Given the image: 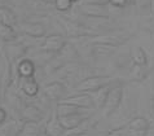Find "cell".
Segmentation results:
<instances>
[{
    "label": "cell",
    "mask_w": 154,
    "mask_h": 136,
    "mask_svg": "<svg viewBox=\"0 0 154 136\" xmlns=\"http://www.w3.org/2000/svg\"><path fill=\"white\" fill-rule=\"evenodd\" d=\"M21 88L22 92L27 96H36L39 92V83L34 76L30 78H21Z\"/></svg>",
    "instance_id": "8fae6325"
},
{
    "label": "cell",
    "mask_w": 154,
    "mask_h": 136,
    "mask_svg": "<svg viewBox=\"0 0 154 136\" xmlns=\"http://www.w3.org/2000/svg\"><path fill=\"white\" fill-rule=\"evenodd\" d=\"M44 3H54V0H43Z\"/></svg>",
    "instance_id": "83f0119b"
},
{
    "label": "cell",
    "mask_w": 154,
    "mask_h": 136,
    "mask_svg": "<svg viewBox=\"0 0 154 136\" xmlns=\"http://www.w3.org/2000/svg\"><path fill=\"white\" fill-rule=\"evenodd\" d=\"M122 99H123V87L122 86L110 88L108 97H106V100H105V104L102 106V114H104V117L108 118L117 112V109L119 108V105L122 103Z\"/></svg>",
    "instance_id": "7a4b0ae2"
},
{
    "label": "cell",
    "mask_w": 154,
    "mask_h": 136,
    "mask_svg": "<svg viewBox=\"0 0 154 136\" xmlns=\"http://www.w3.org/2000/svg\"><path fill=\"white\" fill-rule=\"evenodd\" d=\"M54 5H56L58 11L65 12L67 9H70V7L72 5V2L71 0H54Z\"/></svg>",
    "instance_id": "7402d4cb"
},
{
    "label": "cell",
    "mask_w": 154,
    "mask_h": 136,
    "mask_svg": "<svg viewBox=\"0 0 154 136\" xmlns=\"http://www.w3.org/2000/svg\"><path fill=\"white\" fill-rule=\"evenodd\" d=\"M127 127L130 130H146V131H149L150 125H149V121L145 119L144 117H136L132 121H130Z\"/></svg>",
    "instance_id": "d6986e66"
},
{
    "label": "cell",
    "mask_w": 154,
    "mask_h": 136,
    "mask_svg": "<svg viewBox=\"0 0 154 136\" xmlns=\"http://www.w3.org/2000/svg\"><path fill=\"white\" fill-rule=\"evenodd\" d=\"M89 118V114L85 113V110L80 113H75V114H71V116H66V117H61L58 118L60 122H61L62 127L65 128V131H69V130H75L76 127H79L83 122H85Z\"/></svg>",
    "instance_id": "277c9868"
},
{
    "label": "cell",
    "mask_w": 154,
    "mask_h": 136,
    "mask_svg": "<svg viewBox=\"0 0 154 136\" xmlns=\"http://www.w3.org/2000/svg\"><path fill=\"white\" fill-rule=\"evenodd\" d=\"M5 119H7V112L3 108H0V125L5 122Z\"/></svg>",
    "instance_id": "484cf974"
},
{
    "label": "cell",
    "mask_w": 154,
    "mask_h": 136,
    "mask_svg": "<svg viewBox=\"0 0 154 136\" xmlns=\"http://www.w3.org/2000/svg\"><path fill=\"white\" fill-rule=\"evenodd\" d=\"M110 4H113L114 7H123L126 4V0H109Z\"/></svg>",
    "instance_id": "d4e9b609"
},
{
    "label": "cell",
    "mask_w": 154,
    "mask_h": 136,
    "mask_svg": "<svg viewBox=\"0 0 154 136\" xmlns=\"http://www.w3.org/2000/svg\"><path fill=\"white\" fill-rule=\"evenodd\" d=\"M43 92L48 99L60 101L63 99V95H65V86L60 82H51L43 87Z\"/></svg>",
    "instance_id": "8992f818"
},
{
    "label": "cell",
    "mask_w": 154,
    "mask_h": 136,
    "mask_svg": "<svg viewBox=\"0 0 154 136\" xmlns=\"http://www.w3.org/2000/svg\"><path fill=\"white\" fill-rule=\"evenodd\" d=\"M114 79L110 76H104V75H96V76H89V78L82 80L78 86L75 87V90L80 93H89V92H96L101 88L106 86H110Z\"/></svg>",
    "instance_id": "6da1fadb"
},
{
    "label": "cell",
    "mask_w": 154,
    "mask_h": 136,
    "mask_svg": "<svg viewBox=\"0 0 154 136\" xmlns=\"http://www.w3.org/2000/svg\"><path fill=\"white\" fill-rule=\"evenodd\" d=\"M83 112L82 108H76V106H72L69 104H61L58 103L57 104V108H56V114L58 118L61 117H66V116H71V114H75V113H80Z\"/></svg>",
    "instance_id": "2e32d148"
},
{
    "label": "cell",
    "mask_w": 154,
    "mask_h": 136,
    "mask_svg": "<svg viewBox=\"0 0 154 136\" xmlns=\"http://www.w3.org/2000/svg\"><path fill=\"white\" fill-rule=\"evenodd\" d=\"M0 22L13 27V25L16 23V16L8 8H0Z\"/></svg>",
    "instance_id": "ffe728a7"
},
{
    "label": "cell",
    "mask_w": 154,
    "mask_h": 136,
    "mask_svg": "<svg viewBox=\"0 0 154 136\" xmlns=\"http://www.w3.org/2000/svg\"><path fill=\"white\" fill-rule=\"evenodd\" d=\"M58 103L61 104H69L72 106H76V108H82V109H91L93 105V100L92 96L88 95V93H78V95H74L71 97H66V99L60 100Z\"/></svg>",
    "instance_id": "5b68a950"
},
{
    "label": "cell",
    "mask_w": 154,
    "mask_h": 136,
    "mask_svg": "<svg viewBox=\"0 0 154 136\" xmlns=\"http://www.w3.org/2000/svg\"><path fill=\"white\" fill-rule=\"evenodd\" d=\"M71 2H72V3H75V2H78V0H71Z\"/></svg>",
    "instance_id": "f546056e"
},
{
    "label": "cell",
    "mask_w": 154,
    "mask_h": 136,
    "mask_svg": "<svg viewBox=\"0 0 154 136\" xmlns=\"http://www.w3.org/2000/svg\"><path fill=\"white\" fill-rule=\"evenodd\" d=\"M67 136H85V134H83V132H76V134H71V135H67Z\"/></svg>",
    "instance_id": "4316f807"
},
{
    "label": "cell",
    "mask_w": 154,
    "mask_h": 136,
    "mask_svg": "<svg viewBox=\"0 0 154 136\" xmlns=\"http://www.w3.org/2000/svg\"><path fill=\"white\" fill-rule=\"evenodd\" d=\"M40 127L39 123L35 122H23L22 128H21L20 135L22 136H40Z\"/></svg>",
    "instance_id": "e0dca14e"
},
{
    "label": "cell",
    "mask_w": 154,
    "mask_h": 136,
    "mask_svg": "<svg viewBox=\"0 0 154 136\" xmlns=\"http://www.w3.org/2000/svg\"><path fill=\"white\" fill-rule=\"evenodd\" d=\"M4 63H5V67H4V71H3V75H2V97L5 96V92L7 90L11 87L12 84V63H11V58H8V56L4 54Z\"/></svg>",
    "instance_id": "30bf717a"
},
{
    "label": "cell",
    "mask_w": 154,
    "mask_h": 136,
    "mask_svg": "<svg viewBox=\"0 0 154 136\" xmlns=\"http://www.w3.org/2000/svg\"><path fill=\"white\" fill-rule=\"evenodd\" d=\"M117 47H112V45H106V44H96L95 47V53L97 54H112L115 52Z\"/></svg>",
    "instance_id": "44dd1931"
},
{
    "label": "cell",
    "mask_w": 154,
    "mask_h": 136,
    "mask_svg": "<svg viewBox=\"0 0 154 136\" xmlns=\"http://www.w3.org/2000/svg\"><path fill=\"white\" fill-rule=\"evenodd\" d=\"M109 91H110V86H106L104 88H101V90L93 92L92 100H93V105H95L96 108L102 109V106H104V104H105L106 97H108Z\"/></svg>",
    "instance_id": "ac0fdd59"
},
{
    "label": "cell",
    "mask_w": 154,
    "mask_h": 136,
    "mask_svg": "<svg viewBox=\"0 0 154 136\" xmlns=\"http://www.w3.org/2000/svg\"><path fill=\"white\" fill-rule=\"evenodd\" d=\"M66 45V39L62 35H49L47 36L40 44V49L44 52H49V53H57L65 48Z\"/></svg>",
    "instance_id": "3957f363"
},
{
    "label": "cell",
    "mask_w": 154,
    "mask_h": 136,
    "mask_svg": "<svg viewBox=\"0 0 154 136\" xmlns=\"http://www.w3.org/2000/svg\"><path fill=\"white\" fill-rule=\"evenodd\" d=\"M131 58H132V61H134L135 65L136 66H140V67L146 66V63H148V56H146L145 51L141 48V47H137V48L132 49Z\"/></svg>",
    "instance_id": "5bb4252c"
},
{
    "label": "cell",
    "mask_w": 154,
    "mask_h": 136,
    "mask_svg": "<svg viewBox=\"0 0 154 136\" xmlns=\"http://www.w3.org/2000/svg\"><path fill=\"white\" fill-rule=\"evenodd\" d=\"M21 116H22L23 122H35L39 123L43 121L44 114L42 110L35 105H25L23 109L21 110Z\"/></svg>",
    "instance_id": "52a82bcc"
},
{
    "label": "cell",
    "mask_w": 154,
    "mask_h": 136,
    "mask_svg": "<svg viewBox=\"0 0 154 136\" xmlns=\"http://www.w3.org/2000/svg\"><path fill=\"white\" fill-rule=\"evenodd\" d=\"M21 30L25 32L27 36L31 38H42L45 34V29L43 25L36 23V22H26L21 25Z\"/></svg>",
    "instance_id": "ba28073f"
},
{
    "label": "cell",
    "mask_w": 154,
    "mask_h": 136,
    "mask_svg": "<svg viewBox=\"0 0 154 136\" xmlns=\"http://www.w3.org/2000/svg\"><path fill=\"white\" fill-rule=\"evenodd\" d=\"M40 136H49V135H48V134H47L45 131H44V132H43V134H40Z\"/></svg>",
    "instance_id": "f1b7e54d"
},
{
    "label": "cell",
    "mask_w": 154,
    "mask_h": 136,
    "mask_svg": "<svg viewBox=\"0 0 154 136\" xmlns=\"http://www.w3.org/2000/svg\"><path fill=\"white\" fill-rule=\"evenodd\" d=\"M108 136H128V127H122L119 130H115V131H112L109 132Z\"/></svg>",
    "instance_id": "603a6c76"
},
{
    "label": "cell",
    "mask_w": 154,
    "mask_h": 136,
    "mask_svg": "<svg viewBox=\"0 0 154 136\" xmlns=\"http://www.w3.org/2000/svg\"><path fill=\"white\" fill-rule=\"evenodd\" d=\"M0 39L7 42V43H13L17 40V32L9 25L0 22Z\"/></svg>",
    "instance_id": "4fadbf2b"
},
{
    "label": "cell",
    "mask_w": 154,
    "mask_h": 136,
    "mask_svg": "<svg viewBox=\"0 0 154 136\" xmlns=\"http://www.w3.org/2000/svg\"><path fill=\"white\" fill-rule=\"evenodd\" d=\"M17 71H18V75L21 78H30V76H34L35 73V65L31 60L29 58H23L18 62V66H17Z\"/></svg>",
    "instance_id": "7c38bea8"
},
{
    "label": "cell",
    "mask_w": 154,
    "mask_h": 136,
    "mask_svg": "<svg viewBox=\"0 0 154 136\" xmlns=\"http://www.w3.org/2000/svg\"><path fill=\"white\" fill-rule=\"evenodd\" d=\"M128 136H148L146 130H130L128 128Z\"/></svg>",
    "instance_id": "cb8c5ba5"
},
{
    "label": "cell",
    "mask_w": 154,
    "mask_h": 136,
    "mask_svg": "<svg viewBox=\"0 0 154 136\" xmlns=\"http://www.w3.org/2000/svg\"><path fill=\"white\" fill-rule=\"evenodd\" d=\"M127 40V38H117V36H101L96 38L92 40V43L95 44H106V45H112V47H119L122 45Z\"/></svg>",
    "instance_id": "9a60e30c"
},
{
    "label": "cell",
    "mask_w": 154,
    "mask_h": 136,
    "mask_svg": "<svg viewBox=\"0 0 154 136\" xmlns=\"http://www.w3.org/2000/svg\"><path fill=\"white\" fill-rule=\"evenodd\" d=\"M45 132L48 134L49 136H63L65 134V128L62 127L61 122H60L57 114H56V110H54V114L48 123L45 125Z\"/></svg>",
    "instance_id": "9c48e42d"
}]
</instances>
